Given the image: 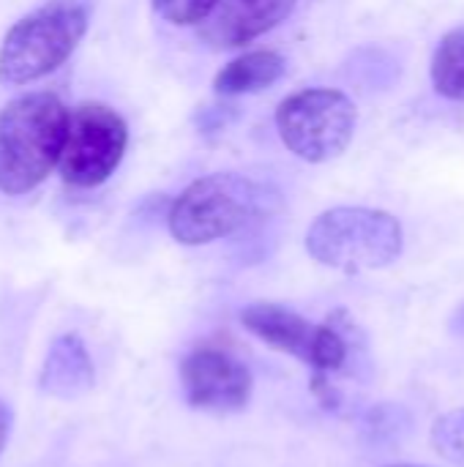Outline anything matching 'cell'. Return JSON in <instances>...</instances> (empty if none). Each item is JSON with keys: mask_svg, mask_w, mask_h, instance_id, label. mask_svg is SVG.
<instances>
[{"mask_svg": "<svg viewBox=\"0 0 464 467\" xmlns=\"http://www.w3.org/2000/svg\"><path fill=\"white\" fill-rule=\"evenodd\" d=\"M93 0H46L16 19L0 44V85H30L60 68L88 33Z\"/></svg>", "mask_w": 464, "mask_h": 467, "instance_id": "obj_3", "label": "cell"}, {"mask_svg": "<svg viewBox=\"0 0 464 467\" xmlns=\"http://www.w3.org/2000/svg\"><path fill=\"white\" fill-rule=\"evenodd\" d=\"M216 3L219 0H153V8L172 25H202Z\"/></svg>", "mask_w": 464, "mask_h": 467, "instance_id": "obj_14", "label": "cell"}, {"mask_svg": "<svg viewBox=\"0 0 464 467\" xmlns=\"http://www.w3.org/2000/svg\"><path fill=\"white\" fill-rule=\"evenodd\" d=\"M96 383L93 358L77 334H60L52 339L44 367L38 372V389L55 400H79Z\"/></svg>", "mask_w": 464, "mask_h": 467, "instance_id": "obj_9", "label": "cell"}, {"mask_svg": "<svg viewBox=\"0 0 464 467\" xmlns=\"http://www.w3.org/2000/svg\"><path fill=\"white\" fill-rule=\"evenodd\" d=\"M435 451L451 465L464 467V408L440 416L432 427Z\"/></svg>", "mask_w": 464, "mask_h": 467, "instance_id": "obj_12", "label": "cell"}, {"mask_svg": "<svg viewBox=\"0 0 464 467\" xmlns=\"http://www.w3.org/2000/svg\"><path fill=\"white\" fill-rule=\"evenodd\" d=\"M279 208V194L238 175L216 172L189 183L170 208L167 224L178 244L202 246L246 230Z\"/></svg>", "mask_w": 464, "mask_h": 467, "instance_id": "obj_2", "label": "cell"}, {"mask_svg": "<svg viewBox=\"0 0 464 467\" xmlns=\"http://www.w3.org/2000/svg\"><path fill=\"white\" fill-rule=\"evenodd\" d=\"M129 145L126 120L107 104L85 101L68 112V131L57 172L77 189L101 186L120 164Z\"/></svg>", "mask_w": 464, "mask_h": 467, "instance_id": "obj_6", "label": "cell"}, {"mask_svg": "<svg viewBox=\"0 0 464 467\" xmlns=\"http://www.w3.org/2000/svg\"><path fill=\"white\" fill-rule=\"evenodd\" d=\"M356 104L331 88H306L287 96L276 109L282 142L304 161L323 164L345 153L356 134Z\"/></svg>", "mask_w": 464, "mask_h": 467, "instance_id": "obj_5", "label": "cell"}, {"mask_svg": "<svg viewBox=\"0 0 464 467\" xmlns=\"http://www.w3.org/2000/svg\"><path fill=\"white\" fill-rule=\"evenodd\" d=\"M407 427H410L407 413L394 405H377L364 416V432L369 435L372 443H394V441L399 443Z\"/></svg>", "mask_w": 464, "mask_h": 467, "instance_id": "obj_13", "label": "cell"}, {"mask_svg": "<svg viewBox=\"0 0 464 467\" xmlns=\"http://www.w3.org/2000/svg\"><path fill=\"white\" fill-rule=\"evenodd\" d=\"M180 383L191 408L211 413L243 410L252 397V372L222 348H197L180 361Z\"/></svg>", "mask_w": 464, "mask_h": 467, "instance_id": "obj_7", "label": "cell"}, {"mask_svg": "<svg viewBox=\"0 0 464 467\" xmlns=\"http://www.w3.org/2000/svg\"><path fill=\"white\" fill-rule=\"evenodd\" d=\"M432 85L440 96L464 101V27L449 30L432 57Z\"/></svg>", "mask_w": 464, "mask_h": 467, "instance_id": "obj_11", "label": "cell"}, {"mask_svg": "<svg viewBox=\"0 0 464 467\" xmlns=\"http://www.w3.org/2000/svg\"><path fill=\"white\" fill-rule=\"evenodd\" d=\"M287 71V63L279 52L271 49H257L246 52L235 60H230L213 79V90L219 96H243V93H257L263 88H271L279 82Z\"/></svg>", "mask_w": 464, "mask_h": 467, "instance_id": "obj_10", "label": "cell"}, {"mask_svg": "<svg viewBox=\"0 0 464 467\" xmlns=\"http://www.w3.org/2000/svg\"><path fill=\"white\" fill-rule=\"evenodd\" d=\"M68 131L66 104L46 90L25 93L0 109V192H33L57 167Z\"/></svg>", "mask_w": 464, "mask_h": 467, "instance_id": "obj_1", "label": "cell"}, {"mask_svg": "<svg viewBox=\"0 0 464 467\" xmlns=\"http://www.w3.org/2000/svg\"><path fill=\"white\" fill-rule=\"evenodd\" d=\"M298 0H219L202 22V38L213 47H243L284 22Z\"/></svg>", "mask_w": 464, "mask_h": 467, "instance_id": "obj_8", "label": "cell"}, {"mask_svg": "<svg viewBox=\"0 0 464 467\" xmlns=\"http://www.w3.org/2000/svg\"><path fill=\"white\" fill-rule=\"evenodd\" d=\"M388 467H418V465H388Z\"/></svg>", "mask_w": 464, "mask_h": 467, "instance_id": "obj_16", "label": "cell"}, {"mask_svg": "<svg viewBox=\"0 0 464 467\" xmlns=\"http://www.w3.org/2000/svg\"><path fill=\"white\" fill-rule=\"evenodd\" d=\"M402 224L377 208H331L320 213L309 233V254L336 271L364 274L391 265L402 254Z\"/></svg>", "mask_w": 464, "mask_h": 467, "instance_id": "obj_4", "label": "cell"}, {"mask_svg": "<svg viewBox=\"0 0 464 467\" xmlns=\"http://www.w3.org/2000/svg\"><path fill=\"white\" fill-rule=\"evenodd\" d=\"M11 424H14V413H11V408L0 400V454H3V449H5V443H8Z\"/></svg>", "mask_w": 464, "mask_h": 467, "instance_id": "obj_15", "label": "cell"}]
</instances>
